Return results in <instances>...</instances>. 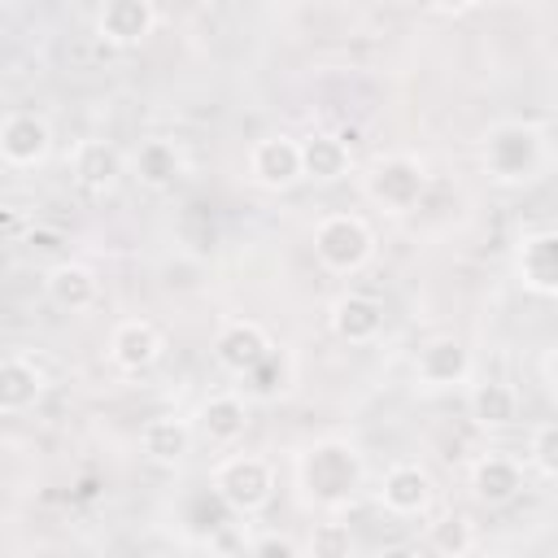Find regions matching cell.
I'll return each mask as SVG.
<instances>
[{"instance_id": "6da1fadb", "label": "cell", "mask_w": 558, "mask_h": 558, "mask_svg": "<svg viewBox=\"0 0 558 558\" xmlns=\"http://www.w3.org/2000/svg\"><path fill=\"white\" fill-rule=\"evenodd\" d=\"M366 480V462L357 453V445L340 440V436H327V440H314L301 458H296V488L310 506L318 510H340L357 497Z\"/></svg>"}, {"instance_id": "7a4b0ae2", "label": "cell", "mask_w": 558, "mask_h": 558, "mask_svg": "<svg viewBox=\"0 0 558 558\" xmlns=\"http://www.w3.org/2000/svg\"><path fill=\"white\" fill-rule=\"evenodd\" d=\"M480 166L501 187H519V183L541 179V170L549 166L545 131L536 122H519V118L493 122L480 140Z\"/></svg>"}, {"instance_id": "3957f363", "label": "cell", "mask_w": 558, "mask_h": 558, "mask_svg": "<svg viewBox=\"0 0 558 558\" xmlns=\"http://www.w3.org/2000/svg\"><path fill=\"white\" fill-rule=\"evenodd\" d=\"M362 192L388 214H410L427 196V166L414 153H384L366 166Z\"/></svg>"}, {"instance_id": "277c9868", "label": "cell", "mask_w": 558, "mask_h": 558, "mask_svg": "<svg viewBox=\"0 0 558 558\" xmlns=\"http://www.w3.org/2000/svg\"><path fill=\"white\" fill-rule=\"evenodd\" d=\"M314 257L331 275H357L375 257V231L357 214H323L314 222Z\"/></svg>"}, {"instance_id": "5b68a950", "label": "cell", "mask_w": 558, "mask_h": 558, "mask_svg": "<svg viewBox=\"0 0 558 558\" xmlns=\"http://www.w3.org/2000/svg\"><path fill=\"white\" fill-rule=\"evenodd\" d=\"M209 488L222 497L231 514H257L275 497V466L262 453H227L214 466Z\"/></svg>"}, {"instance_id": "8992f818", "label": "cell", "mask_w": 558, "mask_h": 558, "mask_svg": "<svg viewBox=\"0 0 558 558\" xmlns=\"http://www.w3.org/2000/svg\"><path fill=\"white\" fill-rule=\"evenodd\" d=\"M248 183L262 192H288L301 183V144L292 135H262L248 148Z\"/></svg>"}, {"instance_id": "52a82bcc", "label": "cell", "mask_w": 558, "mask_h": 558, "mask_svg": "<svg viewBox=\"0 0 558 558\" xmlns=\"http://www.w3.org/2000/svg\"><path fill=\"white\" fill-rule=\"evenodd\" d=\"M514 275L523 283L527 296H558V231L541 227V231H523L519 248H514Z\"/></svg>"}, {"instance_id": "ba28073f", "label": "cell", "mask_w": 558, "mask_h": 558, "mask_svg": "<svg viewBox=\"0 0 558 558\" xmlns=\"http://www.w3.org/2000/svg\"><path fill=\"white\" fill-rule=\"evenodd\" d=\"M436 497V480L423 462H392L379 480V506L397 519H418L432 510Z\"/></svg>"}, {"instance_id": "9c48e42d", "label": "cell", "mask_w": 558, "mask_h": 558, "mask_svg": "<svg viewBox=\"0 0 558 558\" xmlns=\"http://www.w3.org/2000/svg\"><path fill=\"white\" fill-rule=\"evenodd\" d=\"M48 153H52V126H48L44 113L13 109V113L0 118V161H4V166L31 170V166H39Z\"/></svg>"}, {"instance_id": "30bf717a", "label": "cell", "mask_w": 558, "mask_h": 558, "mask_svg": "<svg viewBox=\"0 0 558 558\" xmlns=\"http://www.w3.org/2000/svg\"><path fill=\"white\" fill-rule=\"evenodd\" d=\"M475 375V357L458 336H432L414 357L418 388H458Z\"/></svg>"}, {"instance_id": "8fae6325", "label": "cell", "mask_w": 558, "mask_h": 558, "mask_svg": "<svg viewBox=\"0 0 558 558\" xmlns=\"http://www.w3.org/2000/svg\"><path fill=\"white\" fill-rule=\"evenodd\" d=\"M270 349H275L270 331H266L262 323H253V318H222L218 331H214V357H218V366L231 371V375L253 371Z\"/></svg>"}, {"instance_id": "7c38bea8", "label": "cell", "mask_w": 558, "mask_h": 558, "mask_svg": "<svg viewBox=\"0 0 558 558\" xmlns=\"http://www.w3.org/2000/svg\"><path fill=\"white\" fill-rule=\"evenodd\" d=\"M327 323L344 344H375L384 336L388 314H384V301L371 292H340L327 310Z\"/></svg>"}, {"instance_id": "4fadbf2b", "label": "cell", "mask_w": 558, "mask_h": 558, "mask_svg": "<svg viewBox=\"0 0 558 558\" xmlns=\"http://www.w3.org/2000/svg\"><path fill=\"white\" fill-rule=\"evenodd\" d=\"M192 432L205 445H214V449H231L248 432V397H240V392H214V397H205L196 405Z\"/></svg>"}, {"instance_id": "5bb4252c", "label": "cell", "mask_w": 558, "mask_h": 558, "mask_svg": "<svg viewBox=\"0 0 558 558\" xmlns=\"http://www.w3.org/2000/svg\"><path fill=\"white\" fill-rule=\"evenodd\" d=\"M527 484V466L510 453H484L471 462V493L480 506H510Z\"/></svg>"}, {"instance_id": "9a60e30c", "label": "cell", "mask_w": 558, "mask_h": 558, "mask_svg": "<svg viewBox=\"0 0 558 558\" xmlns=\"http://www.w3.org/2000/svg\"><path fill=\"white\" fill-rule=\"evenodd\" d=\"M44 296L61 314H87L100 301V279L83 262H57L44 270Z\"/></svg>"}, {"instance_id": "2e32d148", "label": "cell", "mask_w": 558, "mask_h": 558, "mask_svg": "<svg viewBox=\"0 0 558 558\" xmlns=\"http://www.w3.org/2000/svg\"><path fill=\"white\" fill-rule=\"evenodd\" d=\"M161 349H166V340H161V331L148 318H122L109 331V362L118 371H126V375L148 371L161 357Z\"/></svg>"}, {"instance_id": "e0dca14e", "label": "cell", "mask_w": 558, "mask_h": 558, "mask_svg": "<svg viewBox=\"0 0 558 558\" xmlns=\"http://www.w3.org/2000/svg\"><path fill=\"white\" fill-rule=\"evenodd\" d=\"M157 26V13H153V0H105L100 17H96V31L105 44L113 48H135L153 35Z\"/></svg>"}, {"instance_id": "ac0fdd59", "label": "cell", "mask_w": 558, "mask_h": 558, "mask_svg": "<svg viewBox=\"0 0 558 558\" xmlns=\"http://www.w3.org/2000/svg\"><path fill=\"white\" fill-rule=\"evenodd\" d=\"M466 414L484 432H506V427L519 423V392L506 379H475L466 388Z\"/></svg>"}, {"instance_id": "d6986e66", "label": "cell", "mask_w": 558, "mask_h": 558, "mask_svg": "<svg viewBox=\"0 0 558 558\" xmlns=\"http://www.w3.org/2000/svg\"><path fill=\"white\" fill-rule=\"evenodd\" d=\"M192 440H196L192 423L187 418H174V414H153L140 427V453L153 466H179L192 453Z\"/></svg>"}, {"instance_id": "ffe728a7", "label": "cell", "mask_w": 558, "mask_h": 558, "mask_svg": "<svg viewBox=\"0 0 558 558\" xmlns=\"http://www.w3.org/2000/svg\"><path fill=\"white\" fill-rule=\"evenodd\" d=\"M301 144V179H314V183H336L353 170V153L340 135L331 131H310Z\"/></svg>"}, {"instance_id": "44dd1931", "label": "cell", "mask_w": 558, "mask_h": 558, "mask_svg": "<svg viewBox=\"0 0 558 558\" xmlns=\"http://www.w3.org/2000/svg\"><path fill=\"white\" fill-rule=\"evenodd\" d=\"M70 174L87 192H105L122 179V153L109 140H78L70 153Z\"/></svg>"}, {"instance_id": "7402d4cb", "label": "cell", "mask_w": 558, "mask_h": 558, "mask_svg": "<svg viewBox=\"0 0 558 558\" xmlns=\"http://www.w3.org/2000/svg\"><path fill=\"white\" fill-rule=\"evenodd\" d=\"M131 174L148 187V192H166V187H174L179 179H183V153H179V144L174 140H144L140 148H135V157H131Z\"/></svg>"}, {"instance_id": "603a6c76", "label": "cell", "mask_w": 558, "mask_h": 558, "mask_svg": "<svg viewBox=\"0 0 558 558\" xmlns=\"http://www.w3.org/2000/svg\"><path fill=\"white\" fill-rule=\"evenodd\" d=\"M44 397V371L31 357H0V414H26Z\"/></svg>"}, {"instance_id": "cb8c5ba5", "label": "cell", "mask_w": 558, "mask_h": 558, "mask_svg": "<svg viewBox=\"0 0 558 558\" xmlns=\"http://www.w3.org/2000/svg\"><path fill=\"white\" fill-rule=\"evenodd\" d=\"M240 379H244L248 401H275V397H283V392L292 388V357H288L283 349H270V353H266L253 371H244Z\"/></svg>"}, {"instance_id": "d4e9b609", "label": "cell", "mask_w": 558, "mask_h": 558, "mask_svg": "<svg viewBox=\"0 0 558 558\" xmlns=\"http://www.w3.org/2000/svg\"><path fill=\"white\" fill-rule=\"evenodd\" d=\"M427 549L440 554V558H462L475 549V523L458 510L440 514L436 523H427Z\"/></svg>"}, {"instance_id": "484cf974", "label": "cell", "mask_w": 558, "mask_h": 558, "mask_svg": "<svg viewBox=\"0 0 558 558\" xmlns=\"http://www.w3.org/2000/svg\"><path fill=\"white\" fill-rule=\"evenodd\" d=\"M523 466H532L541 484H554V480H558V423H554V418H545V423L532 427Z\"/></svg>"}, {"instance_id": "4316f807", "label": "cell", "mask_w": 558, "mask_h": 558, "mask_svg": "<svg viewBox=\"0 0 558 558\" xmlns=\"http://www.w3.org/2000/svg\"><path fill=\"white\" fill-rule=\"evenodd\" d=\"M353 532H349V523H318L314 532H310V554L314 558H349L353 554Z\"/></svg>"}, {"instance_id": "83f0119b", "label": "cell", "mask_w": 558, "mask_h": 558, "mask_svg": "<svg viewBox=\"0 0 558 558\" xmlns=\"http://www.w3.org/2000/svg\"><path fill=\"white\" fill-rule=\"evenodd\" d=\"M248 549L257 554V558H296V545L288 541V536H257V541H248Z\"/></svg>"}, {"instance_id": "f1b7e54d", "label": "cell", "mask_w": 558, "mask_h": 558, "mask_svg": "<svg viewBox=\"0 0 558 558\" xmlns=\"http://www.w3.org/2000/svg\"><path fill=\"white\" fill-rule=\"evenodd\" d=\"M480 0H427V9L432 13H445V17H462V13H471Z\"/></svg>"}, {"instance_id": "f546056e", "label": "cell", "mask_w": 558, "mask_h": 558, "mask_svg": "<svg viewBox=\"0 0 558 558\" xmlns=\"http://www.w3.org/2000/svg\"><path fill=\"white\" fill-rule=\"evenodd\" d=\"M541 375H545V392H554V349L545 353V362H541Z\"/></svg>"}]
</instances>
